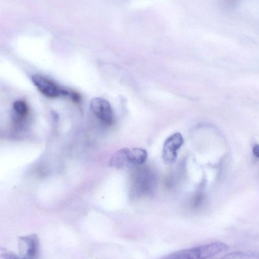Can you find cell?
Masks as SVG:
<instances>
[{
	"mask_svg": "<svg viewBox=\"0 0 259 259\" xmlns=\"http://www.w3.org/2000/svg\"><path fill=\"white\" fill-rule=\"evenodd\" d=\"M1 255H4V257L7 258H19V256H17L16 255L13 254V253L9 251H3L2 249H1Z\"/></svg>",
	"mask_w": 259,
	"mask_h": 259,
	"instance_id": "9c48e42d",
	"label": "cell"
},
{
	"mask_svg": "<svg viewBox=\"0 0 259 259\" xmlns=\"http://www.w3.org/2000/svg\"><path fill=\"white\" fill-rule=\"evenodd\" d=\"M183 143V138L179 133H175L166 139L162 149V158L164 163L169 164L175 162L178 151Z\"/></svg>",
	"mask_w": 259,
	"mask_h": 259,
	"instance_id": "52a82bcc",
	"label": "cell"
},
{
	"mask_svg": "<svg viewBox=\"0 0 259 259\" xmlns=\"http://www.w3.org/2000/svg\"><path fill=\"white\" fill-rule=\"evenodd\" d=\"M202 198H203L202 196L199 194L195 196L193 199V201L192 202V204L194 207H197L198 205L201 204V202L202 201Z\"/></svg>",
	"mask_w": 259,
	"mask_h": 259,
	"instance_id": "8fae6325",
	"label": "cell"
},
{
	"mask_svg": "<svg viewBox=\"0 0 259 259\" xmlns=\"http://www.w3.org/2000/svg\"><path fill=\"white\" fill-rule=\"evenodd\" d=\"M145 150L138 148H125L118 150L111 156L109 165L116 169L135 168L146 161Z\"/></svg>",
	"mask_w": 259,
	"mask_h": 259,
	"instance_id": "7a4b0ae2",
	"label": "cell"
},
{
	"mask_svg": "<svg viewBox=\"0 0 259 259\" xmlns=\"http://www.w3.org/2000/svg\"><path fill=\"white\" fill-rule=\"evenodd\" d=\"M31 80L39 92L47 97L55 98L70 96L71 92L60 88L52 80L42 75H33Z\"/></svg>",
	"mask_w": 259,
	"mask_h": 259,
	"instance_id": "277c9868",
	"label": "cell"
},
{
	"mask_svg": "<svg viewBox=\"0 0 259 259\" xmlns=\"http://www.w3.org/2000/svg\"><path fill=\"white\" fill-rule=\"evenodd\" d=\"M130 183L132 196L139 198L153 193L156 186L157 178L150 167L141 165L135 168Z\"/></svg>",
	"mask_w": 259,
	"mask_h": 259,
	"instance_id": "6da1fadb",
	"label": "cell"
},
{
	"mask_svg": "<svg viewBox=\"0 0 259 259\" xmlns=\"http://www.w3.org/2000/svg\"><path fill=\"white\" fill-rule=\"evenodd\" d=\"M252 152L254 156L259 158V145H255L254 146Z\"/></svg>",
	"mask_w": 259,
	"mask_h": 259,
	"instance_id": "7c38bea8",
	"label": "cell"
},
{
	"mask_svg": "<svg viewBox=\"0 0 259 259\" xmlns=\"http://www.w3.org/2000/svg\"><path fill=\"white\" fill-rule=\"evenodd\" d=\"M69 97L71 100L75 103H78L80 101V95L75 92L71 91Z\"/></svg>",
	"mask_w": 259,
	"mask_h": 259,
	"instance_id": "30bf717a",
	"label": "cell"
},
{
	"mask_svg": "<svg viewBox=\"0 0 259 259\" xmlns=\"http://www.w3.org/2000/svg\"><path fill=\"white\" fill-rule=\"evenodd\" d=\"M20 258H36L38 254L39 239L36 234L20 237L18 241Z\"/></svg>",
	"mask_w": 259,
	"mask_h": 259,
	"instance_id": "8992f818",
	"label": "cell"
},
{
	"mask_svg": "<svg viewBox=\"0 0 259 259\" xmlns=\"http://www.w3.org/2000/svg\"><path fill=\"white\" fill-rule=\"evenodd\" d=\"M13 110L15 119H16L17 122H20L26 117L28 113V107L24 101L17 100L13 104Z\"/></svg>",
	"mask_w": 259,
	"mask_h": 259,
	"instance_id": "ba28073f",
	"label": "cell"
},
{
	"mask_svg": "<svg viewBox=\"0 0 259 259\" xmlns=\"http://www.w3.org/2000/svg\"><path fill=\"white\" fill-rule=\"evenodd\" d=\"M238 0H225V4L227 6H231L237 2Z\"/></svg>",
	"mask_w": 259,
	"mask_h": 259,
	"instance_id": "4fadbf2b",
	"label": "cell"
},
{
	"mask_svg": "<svg viewBox=\"0 0 259 259\" xmlns=\"http://www.w3.org/2000/svg\"><path fill=\"white\" fill-rule=\"evenodd\" d=\"M93 114L104 124L111 126L114 121V116L109 102L102 97H95L90 102Z\"/></svg>",
	"mask_w": 259,
	"mask_h": 259,
	"instance_id": "5b68a950",
	"label": "cell"
},
{
	"mask_svg": "<svg viewBox=\"0 0 259 259\" xmlns=\"http://www.w3.org/2000/svg\"><path fill=\"white\" fill-rule=\"evenodd\" d=\"M224 243L216 242L199 246L180 250L165 256L167 259H201L213 256L228 249Z\"/></svg>",
	"mask_w": 259,
	"mask_h": 259,
	"instance_id": "3957f363",
	"label": "cell"
}]
</instances>
